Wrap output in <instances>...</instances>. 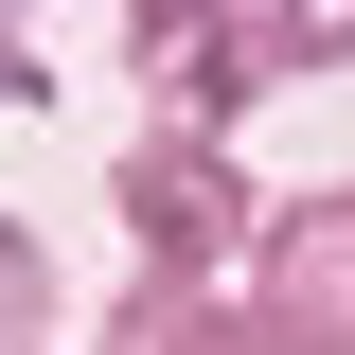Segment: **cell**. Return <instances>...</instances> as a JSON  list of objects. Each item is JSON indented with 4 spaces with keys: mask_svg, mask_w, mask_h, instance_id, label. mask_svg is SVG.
I'll return each instance as SVG.
<instances>
[{
    "mask_svg": "<svg viewBox=\"0 0 355 355\" xmlns=\"http://www.w3.org/2000/svg\"><path fill=\"white\" fill-rule=\"evenodd\" d=\"M107 355H355V196L266 214V249L214 284H125Z\"/></svg>",
    "mask_w": 355,
    "mask_h": 355,
    "instance_id": "obj_1",
    "label": "cell"
},
{
    "mask_svg": "<svg viewBox=\"0 0 355 355\" xmlns=\"http://www.w3.org/2000/svg\"><path fill=\"white\" fill-rule=\"evenodd\" d=\"M125 214H142V284H214V266L266 249V196L214 160V142H178V125L125 160Z\"/></svg>",
    "mask_w": 355,
    "mask_h": 355,
    "instance_id": "obj_2",
    "label": "cell"
},
{
    "mask_svg": "<svg viewBox=\"0 0 355 355\" xmlns=\"http://www.w3.org/2000/svg\"><path fill=\"white\" fill-rule=\"evenodd\" d=\"M302 36H338V18H196V0H160V18H142V53H160L178 142H214V125H231V107H249V89L284 71Z\"/></svg>",
    "mask_w": 355,
    "mask_h": 355,
    "instance_id": "obj_3",
    "label": "cell"
},
{
    "mask_svg": "<svg viewBox=\"0 0 355 355\" xmlns=\"http://www.w3.org/2000/svg\"><path fill=\"white\" fill-rule=\"evenodd\" d=\"M36 338H53V266L0 231V355H36Z\"/></svg>",
    "mask_w": 355,
    "mask_h": 355,
    "instance_id": "obj_4",
    "label": "cell"
},
{
    "mask_svg": "<svg viewBox=\"0 0 355 355\" xmlns=\"http://www.w3.org/2000/svg\"><path fill=\"white\" fill-rule=\"evenodd\" d=\"M18 89H36V53H18V36H0V107H18Z\"/></svg>",
    "mask_w": 355,
    "mask_h": 355,
    "instance_id": "obj_5",
    "label": "cell"
}]
</instances>
